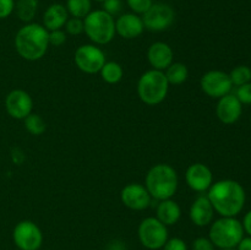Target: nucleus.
Listing matches in <instances>:
<instances>
[{
	"mask_svg": "<svg viewBox=\"0 0 251 250\" xmlns=\"http://www.w3.org/2000/svg\"><path fill=\"white\" fill-rule=\"evenodd\" d=\"M230 81L233 86H242L251 81V69L247 65H238L230 71Z\"/></svg>",
	"mask_w": 251,
	"mask_h": 250,
	"instance_id": "nucleus-26",
	"label": "nucleus"
},
{
	"mask_svg": "<svg viewBox=\"0 0 251 250\" xmlns=\"http://www.w3.org/2000/svg\"><path fill=\"white\" fill-rule=\"evenodd\" d=\"M65 32L70 36H78L83 33V19L77 17H69L65 24Z\"/></svg>",
	"mask_w": 251,
	"mask_h": 250,
	"instance_id": "nucleus-27",
	"label": "nucleus"
},
{
	"mask_svg": "<svg viewBox=\"0 0 251 250\" xmlns=\"http://www.w3.org/2000/svg\"><path fill=\"white\" fill-rule=\"evenodd\" d=\"M102 10H104L110 16L115 17L120 15L123 10V0H104L102 2Z\"/></svg>",
	"mask_w": 251,
	"mask_h": 250,
	"instance_id": "nucleus-29",
	"label": "nucleus"
},
{
	"mask_svg": "<svg viewBox=\"0 0 251 250\" xmlns=\"http://www.w3.org/2000/svg\"><path fill=\"white\" fill-rule=\"evenodd\" d=\"M243 112V104L239 102L235 95L223 96L218 100L217 107H216V114L217 118L223 124H234L238 122Z\"/></svg>",
	"mask_w": 251,
	"mask_h": 250,
	"instance_id": "nucleus-16",
	"label": "nucleus"
},
{
	"mask_svg": "<svg viewBox=\"0 0 251 250\" xmlns=\"http://www.w3.org/2000/svg\"><path fill=\"white\" fill-rule=\"evenodd\" d=\"M5 109L7 114L17 120H24L33 109V100L27 91L15 88L5 98Z\"/></svg>",
	"mask_w": 251,
	"mask_h": 250,
	"instance_id": "nucleus-13",
	"label": "nucleus"
},
{
	"mask_svg": "<svg viewBox=\"0 0 251 250\" xmlns=\"http://www.w3.org/2000/svg\"><path fill=\"white\" fill-rule=\"evenodd\" d=\"M237 250H251V237H243L237 245Z\"/></svg>",
	"mask_w": 251,
	"mask_h": 250,
	"instance_id": "nucleus-36",
	"label": "nucleus"
},
{
	"mask_svg": "<svg viewBox=\"0 0 251 250\" xmlns=\"http://www.w3.org/2000/svg\"><path fill=\"white\" fill-rule=\"evenodd\" d=\"M126 4L131 12L136 15H144L153 4V0H126Z\"/></svg>",
	"mask_w": 251,
	"mask_h": 250,
	"instance_id": "nucleus-28",
	"label": "nucleus"
},
{
	"mask_svg": "<svg viewBox=\"0 0 251 250\" xmlns=\"http://www.w3.org/2000/svg\"><path fill=\"white\" fill-rule=\"evenodd\" d=\"M100 77L105 83L109 85H115V83L120 82L124 76V69L117 61H107L103 65V68L100 71Z\"/></svg>",
	"mask_w": 251,
	"mask_h": 250,
	"instance_id": "nucleus-23",
	"label": "nucleus"
},
{
	"mask_svg": "<svg viewBox=\"0 0 251 250\" xmlns=\"http://www.w3.org/2000/svg\"><path fill=\"white\" fill-rule=\"evenodd\" d=\"M169 82L164 71L151 69L140 76L137 81V96L147 105H157L167 98Z\"/></svg>",
	"mask_w": 251,
	"mask_h": 250,
	"instance_id": "nucleus-4",
	"label": "nucleus"
},
{
	"mask_svg": "<svg viewBox=\"0 0 251 250\" xmlns=\"http://www.w3.org/2000/svg\"><path fill=\"white\" fill-rule=\"evenodd\" d=\"M174 59V51L166 42H154L147 49V60L152 69L164 71Z\"/></svg>",
	"mask_w": 251,
	"mask_h": 250,
	"instance_id": "nucleus-18",
	"label": "nucleus"
},
{
	"mask_svg": "<svg viewBox=\"0 0 251 250\" xmlns=\"http://www.w3.org/2000/svg\"><path fill=\"white\" fill-rule=\"evenodd\" d=\"M38 10V0H17L15 4V12L22 22L33 21Z\"/></svg>",
	"mask_w": 251,
	"mask_h": 250,
	"instance_id": "nucleus-22",
	"label": "nucleus"
},
{
	"mask_svg": "<svg viewBox=\"0 0 251 250\" xmlns=\"http://www.w3.org/2000/svg\"><path fill=\"white\" fill-rule=\"evenodd\" d=\"M83 32L96 46H105L114 39L115 19L104 10H93L83 19Z\"/></svg>",
	"mask_w": 251,
	"mask_h": 250,
	"instance_id": "nucleus-5",
	"label": "nucleus"
},
{
	"mask_svg": "<svg viewBox=\"0 0 251 250\" xmlns=\"http://www.w3.org/2000/svg\"><path fill=\"white\" fill-rule=\"evenodd\" d=\"M49 46L61 47L66 42V32L63 29H55V31H49L48 34Z\"/></svg>",
	"mask_w": 251,
	"mask_h": 250,
	"instance_id": "nucleus-30",
	"label": "nucleus"
},
{
	"mask_svg": "<svg viewBox=\"0 0 251 250\" xmlns=\"http://www.w3.org/2000/svg\"><path fill=\"white\" fill-rule=\"evenodd\" d=\"M74 61L78 70L88 75H95L107 63V58L104 51L96 44H82L76 49Z\"/></svg>",
	"mask_w": 251,
	"mask_h": 250,
	"instance_id": "nucleus-9",
	"label": "nucleus"
},
{
	"mask_svg": "<svg viewBox=\"0 0 251 250\" xmlns=\"http://www.w3.org/2000/svg\"><path fill=\"white\" fill-rule=\"evenodd\" d=\"M120 200L125 207L132 211H144L151 206L153 199L144 184L130 183L120 191Z\"/></svg>",
	"mask_w": 251,
	"mask_h": 250,
	"instance_id": "nucleus-12",
	"label": "nucleus"
},
{
	"mask_svg": "<svg viewBox=\"0 0 251 250\" xmlns=\"http://www.w3.org/2000/svg\"><path fill=\"white\" fill-rule=\"evenodd\" d=\"M69 19V12L65 5L54 2L49 5L43 14V26L47 31L63 29Z\"/></svg>",
	"mask_w": 251,
	"mask_h": 250,
	"instance_id": "nucleus-19",
	"label": "nucleus"
},
{
	"mask_svg": "<svg viewBox=\"0 0 251 250\" xmlns=\"http://www.w3.org/2000/svg\"><path fill=\"white\" fill-rule=\"evenodd\" d=\"M162 250H189V248L185 240L179 237H173L168 238V240L163 245Z\"/></svg>",
	"mask_w": 251,
	"mask_h": 250,
	"instance_id": "nucleus-32",
	"label": "nucleus"
},
{
	"mask_svg": "<svg viewBox=\"0 0 251 250\" xmlns=\"http://www.w3.org/2000/svg\"><path fill=\"white\" fill-rule=\"evenodd\" d=\"M137 237L144 248L149 250H159L169 238L168 227L157 217H146L140 222Z\"/></svg>",
	"mask_w": 251,
	"mask_h": 250,
	"instance_id": "nucleus-7",
	"label": "nucleus"
},
{
	"mask_svg": "<svg viewBox=\"0 0 251 250\" xmlns=\"http://www.w3.org/2000/svg\"><path fill=\"white\" fill-rule=\"evenodd\" d=\"M156 213V217L164 225L169 227V225H174L179 222L181 217V208L179 203L173 199H167V200L158 201Z\"/></svg>",
	"mask_w": 251,
	"mask_h": 250,
	"instance_id": "nucleus-20",
	"label": "nucleus"
},
{
	"mask_svg": "<svg viewBox=\"0 0 251 250\" xmlns=\"http://www.w3.org/2000/svg\"><path fill=\"white\" fill-rule=\"evenodd\" d=\"M164 75H166L169 85H183V83L186 82V80L189 78V69L185 64L174 63L173 61V63L164 70Z\"/></svg>",
	"mask_w": 251,
	"mask_h": 250,
	"instance_id": "nucleus-21",
	"label": "nucleus"
},
{
	"mask_svg": "<svg viewBox=\"0 0 251 250\" xmlns=\"http://www.w3.org/2000/svg\"><path fill=\"white\" fill-rule=\"evenodd\" d=\"M185 181L189 188L196 193H205L213 184V174L206 164L193 163L186 168Z\"/></svg>",
	"mask_w": 251,
	"mask_h": 250,
	"instance_id": "nucleus-14",
	"label": "nucleus"
},
{
	"mask_svg": "<svg viewBox=\"0 0 251 250\" xmlns=\"http://www.w3.org/2000/svg\"><path fill=\"white\" fill-rule=\"evenodd\" d=\"M141 17L145 28L151 32H162L173 25L176 12L173 7L166 2H153Z\"/></svg>",
	"mask_w": 251,
	"mask_h": 250,
	"instance_id": "nucleus-10",
	"label": "nucleus"
},
{
	"mask_svg": "<svg viewBox=\"0 0 251 250\" xmlns=\"http://www.w3.org/2000/svg\"><path fill=\"white\" fill-rule=\"evenodd\" d=\"M244 237L242 222L235 217H221L211 223L208 238L218 249H234Z\"/></svg>",
	"mask_w": 251,
	"mask_h": 250,
	"instance_id": "nucleus-6",
	"label": "nucleus"
},
{
	"mask_svg": "<svg viewBox=\"0 0 251 250\" xmlns=\"http://www.w3.org/2000/svg\"><path fill=\"white\" fill-rule=\"evenodd\" d=\"M191 250H216V247L208 237H198L191 244Z\"/></svg>",
	"mask_w": 251,
	"mask_h": 250,
	"instance_id": "nucleus-33",
	"label": "nucleus"
},
{
	"mask_svg": "<svg viewBox=\"0 0 251 250\" xmlns=\"http://www.w3.org/2000/svg\"><path fill=\"white\" fill-rule=\"evenodd\" d=\"M15 0H0V20L7 19L15 11Z\"/></svg>",
	"mask_w": 251,
	"mask_h": 250,
	"instance_id": "nucleus-34",
	"label": "nucleus"
},
{
	"mask_svg": "<svg viewBox=\"0 0 251 250\" xmlns=\"http://www.w3.org/2000/svg\"><path fill=\"white\" fill-rule=\"evenodd\" d=\"M25 129L33 136H39L43 135L47 130V123L42 115L37 113H31L24 119Z\"/></svg>",
	"mask_w": 251,
	"mask_h": 250,
	"instance_id": "nucleus-25",
	"label": "nucleus"
},
{
	"mask_svg": "<svg viewBox=\"0 0 251 250\" xmlns=\"http://www.w3.org/2000/svg\"><path fill=\"white\" fill-rule=\"evenodd\" d=\"M145 31L142 17L134 12H125L115 20V32L124 39H135Z\"/></svg>",
	"mask_w": 251,
	"mask_h": 250,
	"instance_id": "nucleus-15",
	"label": "nucleus"
},
{
	"mask_svg": "<svg viewBox=\"0 0 251 250\" xmlns=\"http://www.w3.org/2000/svg\"><path fill=\"white\" fill-rule=\"evenodd\" d=\"M49 31L41 24L29 22L24 25L15 36V49L22 59L37 61L43 58L49 48Z\"/></svg>",
	"mask_w": 251,
	"mask_h": 250,
	"instance_id": "nucleus-2",
	"label": "nucleus"
},
{
	"mask_svg": "<svg viewBox=\"0 0 251 250\" xmlns=\"http://www.w3.org/2000/svg\"><path fill=\"white\" fill-rule=\"evenodd\" d=\"M12 240L20 250H39L43 244V232L33 221H20L12 230Z\"/></svg>",
	"mask_w": 251,
	"mask_h": 250,
	"instance_id": "nucleus-8",
	"label": "nucleus"
},
{
	"mask_svg": "<svg viewBox=\"0 0 251 250\" xmlns=\"http://www.w3.org/2000/svg\"><path fill=\"white\" fill-rule=\"evenodd\" d=\"M215 210L207 195H200L193 201L189 208V218L198 227H206L213 221Z\"/></svg>",
	"mask_w": 251,
	"mask_h": 250,
	"instance_id": "nucleus-17",
	"label": "nucleus"
},
{
	"mask_svg": "<svg viewBox=\"0 0 251 250\" xmlns=\"http://www.w3.org/2000/svg\"><path fill=\"white\" fill-rule=\"evenodd\" d=\"M235 97L242 104H251V82L245 83L238 87Z\"/></svg>",
	"mask_w": 251,
	"mask_h": 250,
	"instance_id": "nucleus-31",
	"label": "nucleus"
},
{
	"mask_svg": "<svg viewBox=\"0 0 251 250\" xmlns=\"http://www.w3.org/2000/svg\"><path fill=\"white\" fill-rule=\"evenodd\" d=\"M242 225L243 228H244V232H247L249 234V237H251V210L244 216V220H243Z\"/></svg>",
	"mask_w": 251,
	"mask_h": 250,
	"instance_id": "nucleus-35",
	"label": "nucleus"
},
{
	"mask_svg": "<svg viewBox=\"0 0 251 250\" xmlns=\"http://www.w3.org/2000/svg\"><path fill=\"white\" fill-rule=\"evenodd\" d=\"M200 87L208 97L220 100L223 96L230 93L233 83L230 81L229 74L221 70H210L201 77Z\"/></svg>",
	"mask_w": 251,
	"mask_h": 250,
	"instance_id": "nucleus-11",
	"label": "nucleus"
},
{
	"mask_svg": "<svg viewBox=\"0 0 251 250\" xmlns=\"http://www.w3.org/2000/svg\"><path fill=\"white\" fill-rule=\"evenodd\" d=\"M65 7L71 17L85 19L92 11V0H66Z\"/></svg>",
	"mask_w": 251,
	"mask_h": 250,
	"instance_id": "nucleus-24",
	"label": "nucleus"
},
{
	"mask_svg": "<svg viewBox=\"0 0 251 250\" xmlns=\"http://www.w3.org/2000/svg\"><path fill=\"white\" fill-rule=\"evenodd\" d=\"M218 250H237V249L234 248V249H218Z\"/></svg>",
	"mask_w": 251,
	"mask_h": 250,
	"instance_id": "nucleus-38",
	"label": "nucleus"
},
{
	"mask_svg": "<svg viewBox=\"0 0 251 250\" xmlns=\"http://www.w3.org/2000/svg\"><path fill=\"white\" fill-rule=\"evenodd\" d=\"M145 186L154 200L161 201L172 199L178 190V173L168 163L154 164L147 172Z\"/></svg>",
	"mask_w": 251,
	"mask_h": 250,
	"instance_id": "nucleus-3",
	"label": "nucleus"
},
{
	"mask_svg": "<svg viewBox=\"0 0 251 250\" xmlns=\"http://www.w3.org/2000/svg\"><path fill=\"white\" fill-rule=\"evenodd\" d=\"M95 1H97V2H103V1H104V0H95Z\"/></svg>",
	"mask_w": 251,
	"mask_h": 250,
	"instance_id": "nucleus-37",
	"label": "nucleus"
},
{
	"mask_svg": "<svg viewBox=\"0 0 251 250\" xmlns=\"http://www.w3.org/2000/svg\"><path fill=\"white\" fill-rule=\"evenodd\" d=\"M207 191L213 210L221 217H235L242 212L245 205V190L240 183L223 179L213 183Z\"/></svg>",
	"mask_w": 251,
	"mask_h": 250,
	"instance_id": "nucleus-1",
	"label": "nucleus"
}]
</instances>
